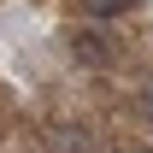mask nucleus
Segmentation results:
<instances>
[{"label":"nucleus","instance_id":"obj_2","mask_svg":"<svg viewBox=\"0 0 153 153\" xmlns=\"http://www.w3.org/2000/svg\"><path fill=\"white\" fill-rule=\"evenodd\" d=\"M47 153H88V130H76V124L71 130H53L47 135Z\"/></svg>","mask_w":153,"mask_h":153},{"label":"nucleus","instance_id":"obj_5","mask_svg":"<svg viewBox=\"0 0 153 153\" xmlns=\"http://www.w3.org/2000/svg\"><path fill=\"white\" fill-rule=\"evenodd\" d=\"M118 153H130V147H118Z\"/></svg>","mask_w":153,"mask_h":153},{"label":"nucleus","instance_id":"obj_1","mask_svg":"<svg viewBox=\"0 0 153 153\" xmlns=\"http://www.w3.org/2000/svg\"><path fill=\"white\" fill-rule=\"evenodd\" d=\"M71 59L88 65V71H106V65H112V36H100V30H71Z\"/></svg>","mask_w":153,"mask_h":153},{"label":"nucleus","instance_id":"obj_4","mask_svg":"<svg viewBox=\"0 0 153 153\" xmlns=\"http://www.w3.org/2000/svg\"><path fill=\"white\" fill-rule=\"evenodd\" d=\"M141 112H147V118H153V88H147V94H141Z\"/></svg>","mask_w":153,"mask_h":153},{"label":"nucleus","instance_id":"obj_3","mask_svg":"<svg viewBox=\"0 0 153 153\" xmlns=\"http://www.w3.org/2000/svg\"><path fill=\"white\" fill-rule=\"evenodd\" d=\"M76 6H82L88 18H118V12H130L135 0H76Z\"/></svg>","mask_w":153,"mask_h":153}]
</instances>
